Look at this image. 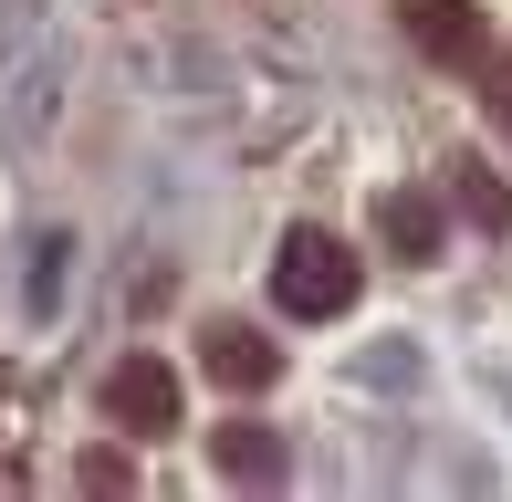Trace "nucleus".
I'll return each mask as SVG.
<instances>
[{
    "label": "nucleus",
    "mask_w": 512,
    "mask_h": 502,
    "mask_svg": "<svg viewBox=\"0 0 512 502\" xmlns=\"http://www.w3.org/2000/svg\"><path fill=\"white\" fill-rule=\"evenodd\" d=\"M398 21H408V42L429 63H471L481 53V0H408Z\"/></svg>",
    "instance_id": "nucleus-6"
},
{
    "label": "nucleus",
    "mask_w": 512,
    "mask_h": 502,
    "mask_svg": "<svg viewBox=\"0 0 512 502\" xmlns=\"http://www.w3.org/2000/svg\"><path fill=\"white\" fill-rule=\"evenodd\" d=\"M481 105H492V126H502V136H512V53H502V63H492V95H481Z\"/></svg>",
    "instance_id": "nucleus-9"
},
{
    "label": "nucleus",
    "mask_w": 512,
    "mask_h": 502,
    "mask_svg": "<svg viewBox=\"0 0 512 502\" xmlns=\"http://www.w3.org/2000/svg\"><path fill=\"white\" fill-rule=\"evenodd\" d=\"M199 367L220 387H272V377H283V346H272L262 325H209L199 335Z\"/></svg>",
    "instance_id": "nucleus-5"
},
{
    "label": "nucleus",
    "mask_w": 512,
    "mask_h": 502,
    "mask_svg": "<svg viewBox=\"0 0 512 502\" xmlns=\"http://www.w3.org/2000/svg\"><path fill=\"white\" fill-rule=\"evenodd\" d=\"M460 210H471L481 231H512V189H502L492 168H460Z\"/></svg>",
    "instance_id": "nucleus-7"
},
{
    "label": "nucleus",
    "mask_w": 512,
    "mask_h": 502,
    "mask_svg": "<svg viewBox=\"0 0 512 502\" xmlns=\"http://www.w3.org/2000/svg\"><path fill=\"white\" fill-rule=\"evenodd\" d=\"M356 293H366V262L335 231H283V251H272V304L283 314L335 325V314H356Z\"/></svg>",
    "instance_id": "nucleus-1"
},
{
    "label": "nucleus",
    "mask_w": 512,
    "mask_h": 502,
    "mask_svg": "<svg viewBox=\"0 0 512 502\" xmlns=\"http://www.w3.org/2000/svg\"><path fill=\"white\" fill-rule=\"evenodd\" d=\"M377 241L398 251V262H439V251H450V210H439L429 189H387L377 199Z\"/></svg>",
    "instance_id": "nucleus-4"
},
{
    "label": "nucleus",
    "mask_w": 512,
    "mask_h": 502,
    "mask_svg": "<svg viewBox=\"0 0 512 502\" xmlns=\"http://www.w3.org/2000/svg\"><path fill=\"white\" fill-rule=\"evenodd\" d=\"M105 419L136 429V440L178 429V367H168V356H126V367H105Z\"/></svg>",
    "instance_id": "nucleus-2"
},
{
    "label": "nucleus",
    "mask_w": 512,
    "mask_h": 502,
    "mask_svg": "<svg viewBox=\"0 0 512 502\" xmlns=\"http://www.w3.org/2000/svg\"><path fill=\"white\" fill-rule=\"evenodd\" d=\"M126 482H136L126 450H95V461H84V492H126Z\"/></svg>",
    "instance_id": "nucleus-8"
},
{
    "label": "nucleus",
    "mask_w": 512,
    "mask_h": 502,
    "mask_svg": "<svg viewBox=\"0 0 512 502\" xmlns=\"http://www.w3.org/2000/svg\"><path fill=\"white\" fill-rule=\"evenodd\" d=\"M209 461H220V482H251V492L293 482V440L272 419H220L209 429Z\"/></svg>",
    "instance_id": "nucleus-3"
}]
</instances>
